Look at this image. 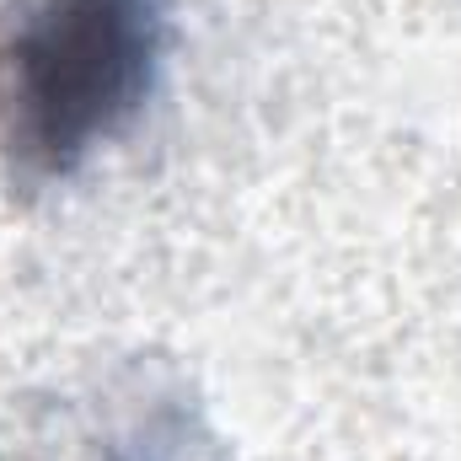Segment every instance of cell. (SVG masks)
Wrapping results in <instances>:
<instances>
[{
    "mask_svg": "<svg viewBox=\"0 0 461 461\" xmlns=\"http://www.w3.org/2000/svg\"><path fill=\"white\" fill-rule=\"evenodd\" d=\"M172 0H16L0 16V156L16 183L81 172L145 113Z\"/></svg>",
    "mask_w": 461,
    "mask_h": 461,
    "instance_id": "obj_1",
    "label": "cell"
}]
</instances>
